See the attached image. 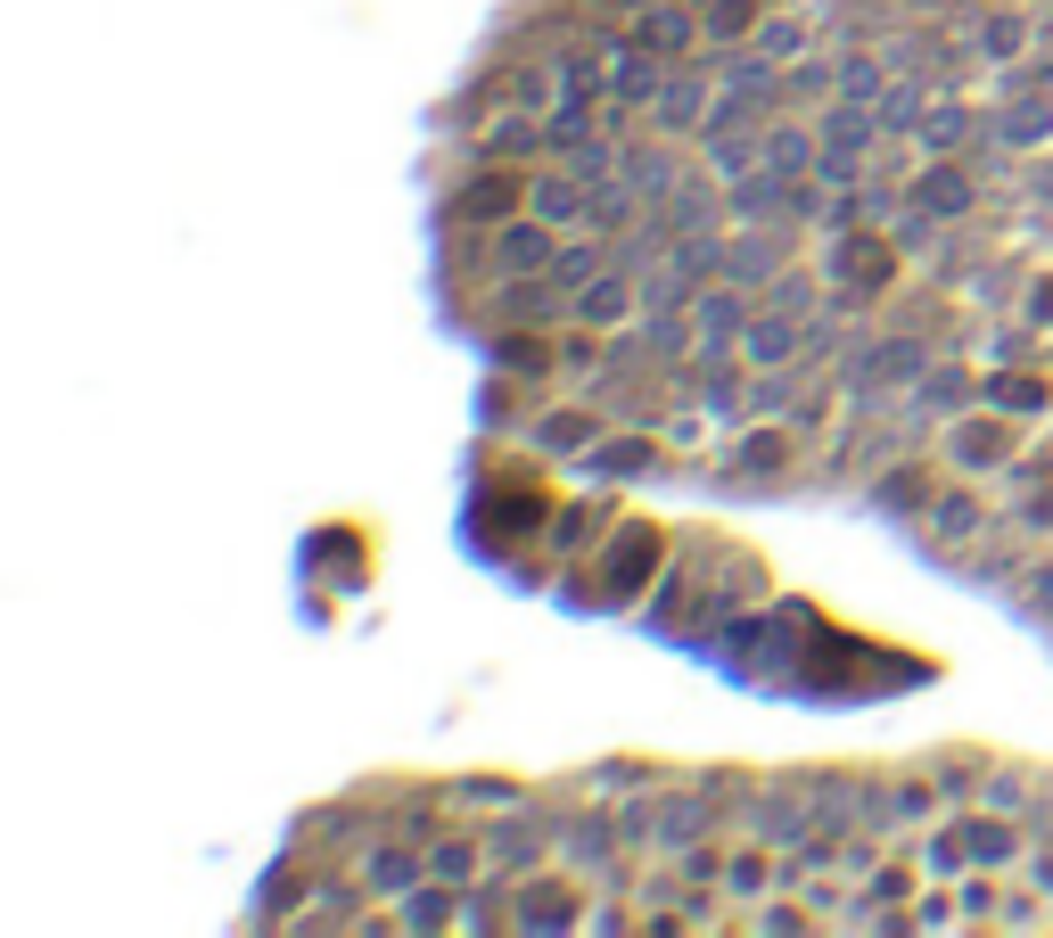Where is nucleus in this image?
Wrapping results in <instances>:
<instances>
[{
    "mask_svg": "<svg viewBox=\"0 0 1053 938\" xmlns=\"http://www.w3.org/2000/svg\"><path fill=\"white\" fill-rule=\"evenodd\" d=\"M963 831H971L980 856H1013V831H1004V824H963Z\"/></svg>",
    "mask_w": 1053,
    "mask_h": 938,
    "instance_id": "obj_13",
    "label": "nucleus"
},
{
    "mask_svg": "<svg viewBox=\"0 0 1053 938\" xmlns=\"http://www.w3.org/2000/svg\"><path fill=\"white\" fill-rule=\"evenodd\" d=\"M502 263H552V239H543L536 223H518V231H502Z\"/></svg>",
    "mask_w": 1053,
    "mask_h": 938,
    "instance_id": "obj_7",
    "label": "nucleus"
},
{
    "mask_svg": "<svg viewBox=\"0 0 1053 938\" xmlns=\"http://www.w3.org/2000/svg\"><path fill=\"white\" fill-rule=\"evenodd\" d=\"M412 873H420V864H412V856H395V848H379V856H370V881H379V889H404Z\"/></svg>",
    "mask_w": 1053,
    "mask_h": 938,
    "instance_id": "obj_11",
    "label": "nucleus"
},
{
    "mask_svg": "<svg viewBox=\"0 0 1053 938\" xmlns=\"http://www.w3.org/2000/svg\"><path fill=\"white\" fill-rule=\"evenodd\" d=\"M988 50L1013 58V50H1020V25H1013V17H996V25H988Z\"/></svg>",
    "mask_w": 1053,
    "mask_h": 938,
    "instance_id": "obj_16",
    "label": "nucleus"
},
{
    "mask_svg": "<svg viewBox=\"0 0 1053 938\" xmlns=\"http://www.w3.org/2000/svg\"><path fill=\"white\" fill-rule=\"evenodd\" d=\"M1037 601H1045V609H1053V577H1045V584H1037Z\"/></svg>",
    "mask_w": 1053,
    "mask_h": 938,
    "instance_id": "obj_18",
    "label": "nucleus"
},
{
    "mask_svg": "<svg viewBox=\"0 0 1053 938\" xmlns=\"http://www.w3.org/2000/svg\"><path fill=\"white\" fill-rule=\"evenodd\" d=\"M782 461V436L774 429H758V445H740V469H774Z\"/></svg>",
    "mask_w": 1053,
    "mask_h": 938,
    "instance_id": "obj_14",
    "label": "nucleus"
},
{
    "mask_svg": "<svg viewBox=\"0 0 1053 938\" xmlns=\"http://www.w3.org/2000/svg\"><path fill=\"white\" fill-rule=\"evenodd\" d=\"M659 124H700V75H684V83H666V99H659Z\"/></svg>",
    "mask_w": 1053,
    "mask_h": 938,
    "instance_id": "obj_6",
    "label": "nucleus"
},
{
    "mask_svg": "<svg viewBox=\"0 0 1053 938\" xmlns=\"http://www.w3.org/2000/svg\"><path fill=\"white\" fill-rule=\"evenodd\" d=\"M914 362H922V346H881L865 362V387H897V379H914Z\"/></svg>",
    "mask_w": 1053,
    "mask_h": 938,
    "instance_id": "obj_5",
    "label": "nucleus"
},
{
    "mask_svg": "<svg viewBox=\"0 0 1053 938\" xmlns=\"http://www.w3.org/2000/svg\"><path fill=\"white\" fill-rule=\"evenodd\" d=\"M749 17H758V9H749V0H717V17H708V25H717V34H740V25H749Z\"/></svg>",
    "mask_w": 1053,
    "mask_h": 938,
    "instance_id": "obj_15",
    "label": "nucleus"
},
{
    "mask_svg": "<svg viewBox=\"0 0 1053 938\" xmlns=\"http://www.w3.org/2000/svg\"><path fill=\"white\" fill-rule=\"evenodd\" d=\"M766 165H807V132H774V140H766Z\"/></svg>",
    "mask_w": 1053,
    "mask_h": 938,
    "instance_id": "obj_12",
    "label": "nucleus"
},
{
    "mask_svg": "<svg viewBox=\"0 0 1053 938\" xmlns=\"http://www.w3.org/2000/svg\"><path fill=\"white\" fill-rule=\"evenodd\" d=\"M1037 321H1053V281H1037Z\"/></svg>",
    "mask_w": 1053,
    "mask_h": 938,
    "instance_id": "obj_17",
    "label": "nucleus"
},
{
    "mask_svg": "<svg viewBox=\"0 0 1053 938\" xmlns=\"http://www.w3.org/2000/svg\"><path fill=\"white\" fill-rule=\"evenodd\" d=\"M955 461H1013V429H1004V420H963L955 429Z\"/></svg>",
    "mask_w": 1053,
    "mask_h": 938,
    "instance_id": "obj_1",
    "label": "nucleus"
},
{
    "mask_svg": "<svg viewBox=\"0 0 1053 938\" xmlns=\"http://www.w3.org/2000/svg\"><path fill=\"white\" fill-rule=\"evenodd\" d=\"M700 321L733 338V330H740V297H724V288H708V297H700Z\"/></svg>",
    "mask_w": 1053,
    "mask_h": 938,
    "instance_id": "obj_10",
    "label": "nucleus"
},
{
    "mask_svg": "<svg viewBox=\"0 0 1053 938\" xmlns=\"http://www.w3.org/2000/svg\"><path fill=\"white\" fill-rule=\"evenodd\" d=\"M511 198H527V189H518L511 173H502V182H478V189H469V198H462V214H494V207H511Z\"/></svg>",
    "mask_w": 1053,
    "mask_h": 938,
    "instance_id": "obj_9",
    "label": "nucleus"
},
{
    "mask_svg": "<svg viewBox=\"0 0 1053 938\" xmlns=\"http://www.w3.org/2000/svg\"><path fill=\"white\" fill-rule=\"evenodd\" d=\"M585 436H601V429H592L585 412H552V420H543V445H552V453H576Z\"/></svg>",
    "mask_w": 1053,
    "mask_h": 938,
    "instance_id": "obj_8",
    "label": "nucleus"
},
{
    "mask_svg": "<svg viewBox=\"0 0 1053 938\" xmlns=\"http://www.w3.org/2000/svg\"><path fill=\"white\" fill-rule=\"evenodd\" d=\"M684 41H691V17H684V9H650V17L634 25V50H650V58H675Z\"/></svg>",
    "mask_w": 1053,
    "mask_h": 938,
    "instance_id": "obj_2",
    "label": "nucleus"
},
{
    "mask_svg": "<svg viewBox=\"0 0 1053 938\" xmlns=\"http://www.w3.org/2000/svg\"><path fill=\"white\" fill-rule=\"evenodd\" d=\"M626 305H634V288H626V281H585V297H576V313H585V321H617Z\"/></svg>",
    "mask_w": 1053,
    "mask_h": 938,
    "instance_id": "obj_3",
    "label": "nucleus"
},
{
    "mask_svg": "<svg viewBox=\"0 0 1053 938\" xmlns=\"http://www.w3.org/2000/svg\"><path fill=\"white\" fill-rule=\"evenodd\" d=\"M914 198H922V207H939V214H955V207H971V182H963L955 165H939L922 189H914Z\"/></svg>",
    "mask_w": 1053,
    "mask_h": 938,
    "instance_id": "obj_4",
    "label": "nucleus"
}]
</instances>
